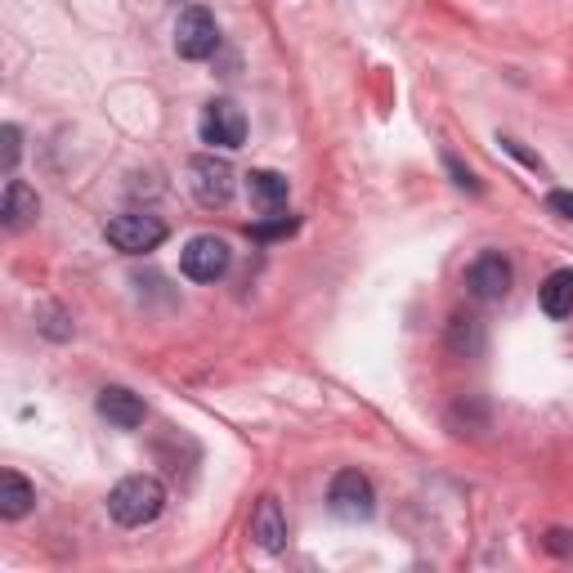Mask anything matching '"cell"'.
I'll use <instances>...</instances> for the list:
<instances>
[{
  "label": "cell",
  "instance_id": "30bf717a",
  "mask_svg": "<svg viewBox=\"0 0 573 573\" xmlns=\"http://www.w3.org/2000/svg\"><path fill=\"white\" fill-rule=\"evenodd\" d=\"M247 198L260 216H283L287 211V175L278 170H251L247 175Z\"/></svg>",
  "mask_w": 573,
  "mask_h": 573
},
{
  "label": "cell",
  "instance_id": "7a4b0ae2",
  "mask_svg": "<svg viewBox=\"0 0 573 573\" xmlns=\"http://www.w3.org/2000/svg\"><path fill=\"white\" fill-rule=\"evenodd\" d=\"M103 238L121 251V256H144V251H157L166 243V225L148 211H126V216H112L103 225Z\"/></svg>",
  "mask_w": 573,
  "mask_h": 573
},
{
  "label": "cell",
  "instance_id": "277c9868",
  "mask_svg": "<svg viewBox=\"0 0 573 573\" xmlns=\"http://www.w3.org/2000/svg\"><path fill=\"white\" fill-rule=\"evenodd\" d=\"M188 188H194V198L202 207H225L234 198V166L216 152H202L188 161Z\"/></svg>",
  "mask_w": 573,
  "mask_h": 573
},
{
  "label": "cell",
  "instance_id": "52a82bcc",
  "mask_svg": "<svg viewBox=\"0 0 573 573\" xmlns=\"http://www.w3.org/2000/svg\"><path fill=\"white\" fill-rule=\"evenodd\" d=\"M327 502L340 520H367L376 511V493H372V480L363 471H336V480L327 488Z\"/></svg>",
  "mask_w": 573,
  "mask_h": 573
},
{
  "label": "cell",
  "instance_id": "6da1fadb",
  "mask_svg": "<svg viewBox=\"0 0 573 573\" xmlns=\"http://www.w3.org/2000/svg\"><path fill=\"white\" fill-rule=\"evenodd\" d=\"M166 511V484L157 475H126L112 493H108V515L121 528H144Z\"/></svg>",
  "mask_w": 573,
  "mask_h": 573
},
{
  "label": "cell",
  "instance_id": "5bb4252c",
  "mask_svg": "<svg viewBox=\"0 0 573 573\" xmlns=\"http://www.w3.org/2000/svg\"><path fill=\"white\" fill-rule=\"evenodd\" d=\"M537 300H542V314H546V318H569V314H573V269H555V274L542 283Z\"/></svg>",
  "mask_w": 573,
  "mask_h": 573
},
{
  "label": "cell",
  "instance_id": "7c38bea8",
  "mask_svg": "<svg viewBox=\"0 0 573 573\" xmlns=\"http://www.w3.org/2000/svg\"><path fill=\"white\" fill-rule=\"evenodd\" d=\"M37 216H41L37 188H28L23 179H10V184H6V207H0V220H6V229L19 234V229H28Z\"/></svg>",
  "mask_w": 573,
  "mask_h": 573
},
{
  "label": "cell",
  "instance_id": "5b68a950",
  "mask_svg": "<svg viewBox=\"0 0 573 573\" xmlns=\"http://www.w3.org/2000/svg\"><path fill=\"white\" fill-rule=\"evenodd\" d=\"M229 243L216 238V234H198V238H188V247L179 251V269L184 278H194V283H216L229 274Z\"/></svg>",
  "mask_w": 573,
  "mask_h": 573
},
{
  "label": "cell",
  "instance_id": "9c48e42d",
  "mask_svg": "<svg viewBox=\"0 0 573 573\" xmlns=\"http://www.w3.org/2000/svg\"><path fill=\"white\" fill-rule=\"evenodd\" d=\"M251 537H256V546H260V551H269V555H278V551L287 546V515H283L278 497H260V502H256Z\"/></svg>",
  "mask_w": 573,
  "mask_h": 573
},
{
  "label": "cell",
  "instance_id": "d6986e66",
  "mask_svg": "<svg viewBox=\"0 0 573 573\" xmlns=\"http://www.w3.org/2000/svg\"><path fill=\"white\" fill-rule=\"evenodd\" d=\"M546 211L573 220V194H564V188H555V194H546Z\"/></svg>",
  "mask_w": 573,
  "mask_h": 573
},
{
  "label": "cell",
  "instance_id": "8fae6325",
  "mask_svg": "<svg viewBox=\"0 0 573 573\" xmlns=\"http://www.w3.org/2000/svg\"><path fill=\"white\" fill-rule=\"evenodd\" d=\"M99 413H103L112 426H121V431H135V426H144V417H148L144 399H139L135 391H126V386H103V391H99Z\"/></svg>",
  "mask_w": 573,
  "mask_h": 573
},
{
  "label": "cell",
  "instance_id": "e0dca14e",
  "mask_svg": "<svg viewBox=\"0 0 573 573\" xmlns=\"http://www.w3.org/2000/svg\"><path fill=\"white\" fill-rule=\"evenodd\" d=\"M0 139H6V175H14V166H19V152H23V135H19V126H6L0 130Z\"/></svg>",
  "mask_w": 573,
  "mask_h": 573
},
{
  "label": "cell",
  "instance_id": "8992f818",
  "mask_svg": "<svg viewBox=\"0 0 573 573\" xmlns=\"http://www.w3.org/2000/svg\"><path fill=\"white\" fill-rule=\"evenodd\" d=\"M198 135H202V144H211V148H243V139H247V117H243V108H238L234 99H211V103L202 108Z\"/></svg>",
  "mask_w": 573,
  "mask_h": 573
},
{
  "label": "cell",
  "instance_id": "4fadbf2b",
  "mask_svg": "<svg viewBox=\"0 0 573 573\" xmlns=\"http://www.w3.org/2000/svg\"><path fill=\"white\" fill-rule=\"evenodd\" d=\"M32 506H37V488L19 471L0 475V515H6V520H23Z\"/></svg>",
  "mask_w": 573,
  "mask_h": 573
},
{
  "label": "cell",
  "instance_id": "3957f363",
  "mask_svg": "<svg viewBox=\"0 0 573 573\" xmlns=\"http://www.w3.org/2000/svg\"><path fill=\"white\" fill-rule=\"evenodd\" d=\"M216 46H220V28H216V19H211L207 6H188V10L175 19V55H179V59L202 63V59L216 55Z\"/></svg>",
  "mask_w": 573,
  "mask_h": 573
},
{
  "label": "cell",
  "instance_id": "9a60e30c",
  "mask_svg": "<svg viewBox=\"0 0 573 573\" xmlns=\"http://www.w3.org/2000/svg\"><path fill=\"white\" fill-rule=\"evenodd\" d=\"M296 229V220H287V216H269L265 225H251V238L256 243H274V238H287Z\"/></svg>",
  "mask_w": 573,
  "mask_h": 573
},
{
  "label": "cell",
  "instance_id": "ba28073f",
  "mask_svg": "<svg viewBox=\"0 0 573 573\" xmlns=\"http://www.w3.org/2000/svg\"><path fill=\"white\" fill-rule=\"evenodd\" d=\"M511 260L506 256H497V251H484L475 265H471V274H466V283H471V292L480 296V300H502L506 292H511Z\"/></svg>",
  "mask_w": 573,
  "mask_h": 573
},
{
  "label": "cell",
  "instance_id": "ffe728a7",
  "mask_svg": "<svg viewBox=\"0 0 573 573\" xmlns=\"http://www.w3.org/2000/svg\"><path fill=\"white\" fill-rule=\"evenodd\" d=\"M551 551H569V533L555 528V533H551Z\"/></svg>",
  "mask_w": 573,
  "mask_h": 573
},
{
  "label": "cell",
  "instance_id": "ac0fdd59",
  "mask_svg": "<svg viewBox=\"0 0 573 573\" xmlns=\"http://www.w3.org/2000/svg\"><path fill=\"white\" fill-rule=\"evenodd\" d=\"M444 166H448V175H453V184H462V188H471V194H480V179H475V170H466L453 152H444Z\"/></svg>",
  "mask_w": 573,
  "mask_h": 573
},
{
  "label": "cell",
  "instance_id": "2e32d148",
  "mask_svg": "<svg viewBox=\"0 0 573 573\" xmlns=\"http://www.w3.org/2000/svg\"><path fill=\"white\" fill-rule=\"evenodd\" d=\"M480 345V327H475V318H453V349H475Z\"/></svg>",
  "mask_w": 573,
  "mask_h": 573
}]
</instances>
